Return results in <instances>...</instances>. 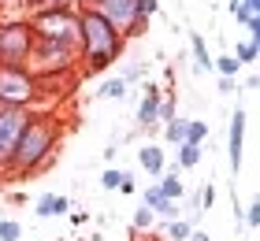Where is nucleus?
<instances>
[{
	"label": "nucleus",
	"mask_w": 260,
	"mask_h": 241,
	"mask_svg": "<svg viewBox=\"0 0 260 241\" xmlns=\"http://www.w3.org/2000/svg\"><path fill=\"white\" fill-rule=\"evenodd\" d=\"M123 175L126 171H119V167H104V175H101V189H119V182H123Z\"/></svg>",
	"instance_id": "26"
},
{
	"label": "nucleus",
	"mask_w": 260,
	"mask_h": 241,
	"mask_svg": "<svg viewBox=\"0 0 260 241\" xmlns=\"http://www.w3.org/2000/svg\"><path fill=\"white\" fill-rule=\"evenodd\" d=\"M212 71H219V78H238L242 63L231 52H223V56H212Z\"/></svg>",
	"instance_id": "18"
},
{
	"label": "nucleus",
	"mask_w": 260,
	"mask_h": 241,
	"mask_svg": "<svg viewBox=\"0 0 260 241\" xmlns=\"http://www.w3.org/2000/svg\"><path fill=\"white\" fill-rule=\"evenodd\" d=\"M201 156H205L201 145H193V141H182V145H179V167H182V171H186V167H197Z\"/></svg>",
	"instance_id": "19"
},
{
	"label": "nucleus",
	"mask_w": 260,
	"mask_h": 241,
	"mask_svg": "<svg viewBox=\"0 0 260 241\" xmlns=\"http://www.w3.org/2000/svg\"><path fill=\"white\" fill-rule=\"evenodd\" d=\"M60 4H67V0H22V11H26V19H34V15H41V11L60 8Z\"/></svg>",
	"instance_id": "22"
},
{
	"label": "nucleus",
	"mask_w": 260,
	"mask_h": 241,
	"mask_svg": "<svg viewBox=\"0 0 260 241\" xmlns=\"http://www.w3.org/2000/svg\"><path fill=\"white\" fill-rule=\"evenodd\" d=\"M26 67L34 75H63V71H78V48L60 45V41H34Z\"/></svg>",
	"instance_id": "5"
},
{
	"label": "nucleus",
	"mask_w": 260,
	"mask_h": 241,
	"mask_svg": "<svg viewBox=\"0 0 260 241\" xmlns=\"http://www.w3.org/2000/svg\"><path fill=\"white\" fill-rule=\"evenodd\" d=\"M245 223H249L253 230L260 226V200H253V204H245Z\"/></svg>",
	"instance_id": "30"
},
{
	"label": "nucleus",
	"mask_w": 260,
	"mask_h": 241,
	"mask_svg": "<svg viewBox=\"0 0 260 241\" xmlns=\"http://www.w3.org/2000/svg\"><path fill=\"white\" fill-rule=\"evenodd\" d=\"M193 197H197V208H201V212H208L212 204H216V189H212V186H201Z\"/></svg>",
	"instance_id": "28"
},
{
	"label": "nucleus",
	"mask_w": 260,
	"mask_h": 241,
	"mask_svg": "<svg viewBox=\"0 0 260 241\" xmlns=\"http://www.w3.org/2000/svg\"><path fill=\"white\" fill-rule=\"evenodd\" d=\"M67 208H71L67 193H41L34 215H38V219H56V215H67Z\"/></svg>",
	"instance_id": "11"
},
{
	"label": "nucleus",
	"mask_w": 260,
	"mask_h": 241,
	"mask_svg": "<svg viewBox=\"0 0 260 241\" xmlns=\"http://www.w3.org/2000/svg\"><path fill=\"white\" fill-rule=\"evenodd\" d=\"M190 52H193V75H205V71H212V52L201 33H190Z\"/></svg>",
	"instance_id": "13"
},
{
	"label": "nucleus",
	"mask_w": 260,
	"mask_h": 241,
	"mask_svg": "<svg viewBox=\"0 0 260 241\" xmlns=\"http://www.w3.org/2000/svg\"><path fill=\"white\" fill-rule=\"evenodd\" d=\"M93 8H97L101 19L112 22L126 41H134V38H141V33L149 30V15H141L138 0H97Z\"/></svg>",
	"instance_id": "6"
},
{
	"label": "nucleus",
	"mask_w": 260,
	"mask_h": 241,
	"mask_svg": "<svg viewBox=\"0 0 260 241\" xmlns=\"http://www.w3.org/2000/svg\"><path fill=\"white\" fill-rule=\"evenodd\" d=\"M78 11V38H75V48H78V75H101L104 67H112L115 59L123 56L126 48V38L112 22L101 19L97 8H75Z\"/></svg>",
	"instance_id": "1"
},
{
	"label": "nucleus",
	"mask_w": 260,
	"mask_h": 241,
	"mask_svg": "<svg viewBox=\"0 0 260 241\" xmlns=\"http://www.w3.org/2000/svg\"><path fill=\"white\" fill-rule=\"evenodd\" d=\"M168 119H175V93L164 96V100H160V112H156V123H160V126L168 123Z\"/></svg>",
	"instance_id": "29"
},
{
	"label": "nucleus",
	"mask_w": 260,
	"mask_h": 241,
	"mask_svg": "<svg viewBox=\"0 0 260 241\" xmlns=\"http://www.w3.org/2000/svg\"><path fill=\"white\" fill-rule=\"evenodd\" d=\"M193 230V219H186V215H179V219H171L168 226H164V241H186Z\"/></svg>",
	"instance_id": "15"
},
{
	"label": "nucleus",
	"mask_w": 260,
	"mask_h": 241,
	"mask_svg": "<svg viewBox=\"0 0 260 241\" xmlns=\"http://www.w3.org/2000/svg\"><path fill=\"white\" fill-rule=\"evenodd\" d=\"M186 141H193V145L208 141V123L205 119H190V123H186Z\"/></svg>",
	"instance_id": "21"
},
{
	"label": "nucleus",
	"mask_w": 260,
	"mask_h": 241,
	"mask_svg": "<svg viewBox=\"0 0 260 241\" xmlns=\"http://www.w3.org/2000/svg\"><path fill=\"white\" fill-rule=\"evenodd\" d=\"M75 241H86V237H75Z\"/></svg>",
	"instance_id": "37"
},
{
	"label": "nucleus",
	"mask_w": 260,
	"mask_h": 241,
	"mask_svg": "<svg viewBox=\"0 0 260 241\" xmlns=\"http://www.w3.org/2000/svg\"><path fill=\"white\" fill-rule=\"evenodd\" d=\"M134 175H123V182H119V193H134Z\"/></svg>",
	"instance_id": "33"
},
{
	"label": "nucleus",
	"mask_w": 260,
	"mask_h": 241,
	"mask_svg": "<svg viewBox=\"0 0 260 241\" xmlns=\"http://www.w3.org/2000/svg\"><path fill=\"white\" fill-rule=\"evenodd\" d=\"M93 96H97V100H126V96H130V86L115 75V78H108V82H101V89L93 93Z\"/></svg>",
	"instance_id": "14"
},
{
	"label": "nucleus",
	"mask_w": 260,
	"mask_h": 241,
	"mask_svg": "<svg viewBox=\"0 0 260 241\" xmlns=\"http://www.w3.org/2000/svg\"><path fill=\"white\" fill-rule=\"evenodd\" d=\"M63 137V126L60 119H56L52 112H30L26 126H22V134L15 141V149H11V160H8V178L11 182H19V178H30L34 163L41 160L49 149H56Z\"/></svg>",
	"instance_id": "2"
},
{
	"label": "nucleus",
	"mask_w": 260,
	"mask_h": 241,
	"mask_svg": "<svg viewBox=\"0 0 260 241\" xmlns=\"http://www.w3.org/2000/svg\"><path fill=\"white\" fill-rule=\"evenodd\" d=\"M160 100H164V93H160V86L156 82H145V93H141V100H138V126L145 130V126H152L156 123V112H160Z\"/></svg>",
	"instance_id": "10"
},
{
	"label": "nucleus",
	"mask_w": 260,
	"mask_h": 241,
	"mask_svg": "<svg viewBox=\"0 0 260 241\" xmlns=\"http://www.w3.org/2000/svg\"><path fill=\"white\" fill-rule=\"evenodd\" d=\"M160 200H164V193H160L156 186H149V189H145V197H141V204H145V208H156Z\"/></svg>",
	"instance_id": "31"
},
{
	"label": "nucleus",
	"mask_w": 260,
	"mask_h": 241,
	"mask_svg": "<svg viewBox=\"0 0 260 241\" xmlns=\"http://www.w3.org/2000/svg\"><path fill=\"white\" fill-rule=\"evenodd\" d=\"M186 241H212L205 230H197V226H193V230H190V237H186Z\"/></svg>",
	"instance_id": "35"
},
{
	"label": "nucleus",
	"mask_w": 260,
	"mask_h": 241,
	"mask_svg": "<svg viewBox=\"0 0 260 241\" xmlns=\"http://www.w3.org/2000/svg\"><path fill=\"white\" fill-rule=\"evenodd\" d=\"M152 215H160L164 223H171V219H179V215H182V208H179V200H168V197H164L156 208H152Z\"/></svg>",
	"instance_id": "24"
},
{
	"label": "nucleus",
	"mask_w": 260,
	"mask_h": 241,
	"mask_svg": "<svg viewBox=\"0 0 260 241\" xmlns=\"http://www.w3.org/2000/svg\"><path fill=\"white\" fill-rule=\"evenodd\" d=\"M119 78L126 82V86H138V82L145 78V63H138V59H134V63H126V67L119 71Z\"/></svg>",
	"instance_id": "25"
},
{
	"label": "nucleus",
	"mask_w": 260,
	"mask_h": 241,
	"mask_svg": "<svg viewBox=\"0 0 260 241\" xmlns=\"http://www.w3.org/2000/svg\"><path fill=\"white\" fill-rule=\"evenodd\" d=\"M242 152H245V112L234 108L231 130H227V156H231V171L234 175H238V167H242Z\"/></svg>",
	"instance_id": "9"
},
{
	"label": "nucleus",
	"mask_w": 260,
	"mask_h": 241,
	"mask_svg": "<svg viewBox=\"0 0 260 241\" xmlns=\"http://www.w3.org/2000/svg\"><path fill=\"white\" fill-rule=\"evenodd\" d=\"M34 41H60V45H75L78 38V11L71 4H60L52 11H41V15L30 19Z\"/></svg>",
	"instance_id": "4"
},
{
	"label": "nucleus",
	"mask_w": 260,
	"mask_h": 241,
	"mask_svg": "<svg viewBox=\"0 0 260 241\" xmlns=\"http://www.w3.org/2000/svg\"><path fill=\"white\" fill-rule=\"evenodd\" d=\"M138 167H141V171H145V175H160L164 171V167H168V160H164V149H160V145H141V149H138Z\"/></svg>",
	"instance_id": "12"
},
{
	"label": "nucleus",
	"mask_w": 260,
	"mask_h": 241,
	"mask_svg": "<svg viewBox=\"0 0 260 241\" xmlns=\"http://www.w3.org/2000/svg\"><path fill=\"white\" fill-rule=\"evenodd\" d=\"M34 108H4L0 104V175L8 171V160H11V149H15V141L22 134V126H26Z\"/></svg>",
	"instance_id": "8"
},
{
	"label": "nucleus",
	"mask_w": 260,
	"mask_h": 241,
	"mask_svg": "<svg viewBox=\"0 0 260 241\" xmlns=\"http://www.w3.org/2000/svg\"><path fill=\"white\" fill-rule=\"evenodd\" d=\"M231 56L238 59L242 67H249V63H256V56H260V41H249V38H245V41L234 45V52H231Z\"/></svg>",
	"instance_id": "17"
},
{
	"label": "nucleus",
	"mask_w": 260,
	"mask_h": 241,
	"mask_svg": "<svg viewBox=\"0 0 260 241\" xmlns=\"http://www.w3.org/2000/svg\"><path fill=\"white\" fill-rule=\"evenodd\" d=\"M234 89H238V86H234V78H219V93H223V96L234 93Z\"/></svg>",
	"instance_id": "34"
},
{
	"label": "nucleus",
	"mask_w": 260,
	"mask_h": 241,
	"mask_svg": "<svg viewBox=\"0 0 260 241\" xmlns=\"http://www.w3.org/2000/svg\"><path fill=\"white\" fill-rule=\"evenodd\" d=\"M56 163H60V145H56V149H49V152H45V156H41L38 163H34V171H30V178H38V175H45V171H52Z\"/></svg>",
	"instance_id": "23"
},
{
	"label": "nucleus",
	"mask_w": 260,
	"mask_h": 241,
	"mask_svg": "<svg viewBox=\"0 0 260 241\" xmlns=\"http://www.w3.org/2000/svg\"><path fill=\"white\" fill-rule=\"evenodd\" d=\"M30 48H34V30H30V19H19V22H0V63L26 67Z\"/></svg>",
	"instance_id": "7"
},
{
	"label": "nucleus",
	"mask_w": 260,
	"mask_h": 241,
	"mask_svg": "<svg viewBox=\"0 0 260 241\" xmlns=\"http://www.w3.org/2000/svg\"><path fill=\"white\" fill-rule=\"evenodd\" d=\"M19 237H22V223L0 219V241H19Z\"/></svg>",
	"instance_id": "27"
},
{
	"label": "nucleus",
	"mask_w": 260,
	"mask_h": 241,
	"mask_svg": "<svg viewBox=\"0 0 260 241\" xmlns=\"http://www.w3.org/2000/svg\"><path fill=\"white\" fill-rule=\"evenodd\" d=\"M56 241H63V237H56Z\"/></svg>",
	"instance_id": "38"
},
{
	"label": "nucleus",
	"mask_w": 260,
	"mask_h": 241,
	"mask_svg": "<svg viewBox=\"0 0 260 241\" xmlns=\"http://www.w3.org/2000/svg\"><path fill=\"white\" fill-rule=\"evenodd\" d=\"M152 226H156V215H152V208H145V204H141V208L134 212V219H130V230L141 234V230H152Z\"/></svg>",
	"instance_id": "20"
},
{
	"label": "nucleus",
	"mask_w": 260,
	"mask_h": 241,
	"mask_svg": "<svg viewBox=\"0 0 260 241\" xmlns=\"http://www.w3.org/2000/svg\"><path fill=\"white\" fill-rule=\"evenodd\" d=\"M138 8H141V15H156V11H160V0H138Z\"/></svg>",
	"instance_id": "32"
},
{
	"label": "nucleus",
	"mask_w": 260,
	"mask_h": 241,
	"mask_svg": "<svg viewBox=\"0 0 260 241\" xmlns=\"http://www.w3.org/2000/svg\"><path fill=\"white\" fill-rule=\"evenodd\" d=\"M93 4H97V0H78V8H93Z\"/></svg>",
	"instance_id": "36"
},
{
	"label": "nucleus",
	"mask_w": 260,
	"mask_h": 241,
	"mask_svg": "<svg viewBox=\"0 0 260 241\" xmlns=\"http://www.w3.org/2000/svg\"><path fill=\"white\" fill-rule=\"evenodd\" d=\"M0 104L4 108H38V75L30 67L0 63Z\"/></svg>",
	"instance_id": "3"
},
{
	"label": "nucleus",
	"mask_w": 260,
	"mask_h": 241,
	"mask_svg": "<svg viewBox=\"0 0 260 241\" xmlns=\"http://www.w3.org/2000/svg\"><path fill=\"white\" fill-rule=\"evenodd\" d=\"M186 123H190V119H168V123L160 126V134H164V141H171V145H182L186 141Z\"/></svg>",
	"instance_id": "16"
}]
</instances>
